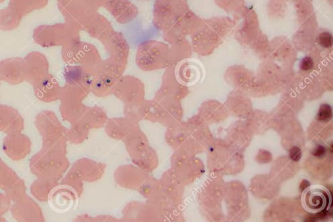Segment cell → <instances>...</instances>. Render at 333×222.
Instances as JSON below:
<instances>
[{
  "label": "cell",
  "instance_id": "cell-1",
  "mask_svg": "<svg viewBox=\"0 0 333 222\" xmlns=\"http://www.w3.org/2000/svg\"><path fill=\"white\" fill-rule=\"evenodd\" d=\"M329 200V194L327 190L317 188L306 191L304 195L303 204L308 211L320 212L327 208Z\"/></svg>",
  "mask_w": 333,
  "mask_h": 222
},
{
  "label": "cell",
  "instance_id": "cell-2",
  "mask_svg": "<svg viewBox=\"0 0 333 222\" xmlns=\"http://www.w3.org/2000/svg\"><path fill=\"white\" fill-rule=\"evenodd\" d=\"M333 118L332 108L329 104L321 105L317 114V119L320 122H329Z\"/></svg>",
  "mask_w": 333,
  "mask_h": 222
},
{
  "label": "cell",
  "instance_id": "cell-3",
  "mask_svg": "<svg viewBox=\"0 0 333 222\" xmlns=\"http://www.w3.org/2000/svg\"><path fill=\"white\" fill-rule=\"evenodd\" d=\"M318 43L325 49H329L333 46V37L329 32H323L318 37Z\"/></svg>",
  "mask_w": 333,
  "mask_h": 222
},
{
  "label": "cell",
  "instance_id": "cell-4",
  "mask_svg": "<svg viewBox=\"0 0 333 222\" xmlns=\"http://www.w3.org/2000/svg\"><path fill=\"white\" fill-rule=\"evenodd\" d=\"M314 60L311 56H306L302 60L300 63V68L304 72L312 70L314 67Z\"/></svg>",
  "mask_w": 333,
  "mask_h": 222
},
{
  "label": "cell",
  "instance_id": "cell-5",
  "mask_svg": "<svg viewBox=\"0 0 333 222\" xmlns=\"http://www.w3.org/2000/svg\"><path fill=\"white\" fill-rule=\"evenodd\" d=\"M290 159L294 162H298L302 158V150L298 147H294L290 150Z\"/></svg>",
  "mask_w": 333,
  "mask_h": 222
},
{
  "label": "cell",
  "instance_id": "cell-6",
  "mask_svg": "<svg viewBox=\"0 0 333 222\" xmlns=\"http://www.w3.org/2000/svg\"><path fill=\"white\" fill-rule=\"evenodd\" d=\"M313 155L316 156V157H323L326 154V149L323 146L319 145L314 149L313 152Z\"/></svg>",
  "mask_w": 333,
  "mask_h": 222
},
{
  "label": "cell",
  "instance_id": "cell-7",
  "mask_svg": "<svg viewBox=\"0 0 333 222\" xmlns=\"http://www.w3.org/2000/svg\"><path fill=\"white\" fill-rule=\"evenodd\" d=\"M310 185V184L309 181L304 180L302 181V182L300 184V189L301 190H304L306 188H307L308 186Z\"/></svg>",
  "mask_w": 333,
  "mask_h": 222
}]
</instances>
